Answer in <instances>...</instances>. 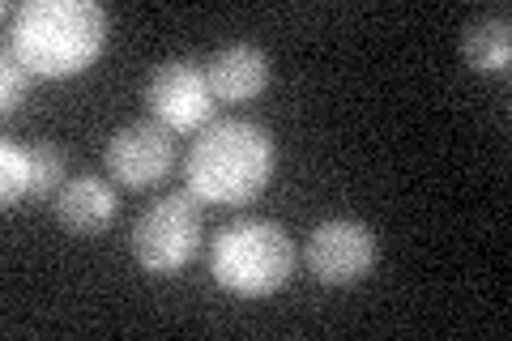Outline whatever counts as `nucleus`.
Instances as JSON below:
<instances>
[{"mask_svg": "<svg viewBox=\"0 0 512 341\" xmlns=\"http://www.w3.org/2000/svg\"><path fill=\"white\" fill-rule=\"evenodd\" d=\"M107 171L124 188H150L171 171L175 162V133L158 120H137L111 133L107 141Z\"/></svg>", "mask_w": 512, "mask_h": 341, "instance_id": "nucleus-7", "label": "nucleus"}, {"mask_svg": "<svg viewBox=\"0 0 512 341\" xmlns=\"http://www.w3.org/2000/svg\"><path fill=\"white\" fill-rule=\"evenodd\" d=\"M201 243V197L192 188L167 192L154 205H146L128 231L137 265L150 273H175L192 261Z\"/></svg>", "mask_w": 512, "mask_h": 341, "instance_id": "nucleus-4", "label": "nucleus"}, {"mask_svg": "<svg viewBox=\"0 0 512 341\" xmlns=\"http://www.w3.org/2000/svg\"><path fill=\"white\" fill-rule=\"evenodd\" d=\"M461 60L470 64L474 73H508L512 64V22L508 13H478L474 22H466L461 30Z\"/></svg>", "mask_w": 512, "mask_h": 341, "instance_id": "nucleus-10", "label": "nucleus"}, {"mask_svg": "<svg viewBox=\"0 0 512 341\" xmlns=\"http://www.w3.org/2000/svg\"><path fill=\"white\" fill-rule=\"evenodd\" d=\"M210 273L231 295H244V299L278 295L295 273V243L278 222L239 218L214 239Z\"/></svg>", "mask_w": 512, "mask_h": 341, "instance_id": "nucleus-3", "label": "nucleus"}, {"mask_svg": "<svg viewBox=\"0 0 512 341\" xmlns=\"http://www.w3.org/2000/svg\"><path fill=\"white\" fill-rule=\"evenodd\" d=\"M214 90L205 81V64L197 60H163L146 77V107L150 120L167 124L171 133H201L214 124Z\"/></svg>", "mask_w": 512, "mask_h": 341, "instance_id": "nucleus-5", "label": "nucleus"}, {"mask_svg": "<svg viewBox=\"0 0 512 341\" xmlns=\"http://www.w3.org/2000/svg\"><path fill=\"white\" fill-rule=\"evenodd\" d=\"M205 81L218 103H248L269 86V56L256 43H222L205 60Z\"/></svg>", "mask_w": 512, "mask_h": 341, "instance_id": "nucleus-8", "label": "nucleus"}, {"mask_svg": "<svg viewBox=\"0 0 512 341\" xmlns=\"http://www.w3.org/2000/svg\"><path fill=\"white\" fill-rule=\"evenodd\" d=\"M64 184V150L52 141L30 145V201L56 197Z\"/></svg>", "mask_w": 512, "mask_h": 341, "instance_id": "nucleus-12", "label": "nucleus"}, {"mask_svg": "<svg viewBox=\"0 0 512 341\" xmlns=\"http://www.w3.org/2000/svg\"><path fill=\"white\" fill-rule=\"evenodd\" d=\"M0 201L5 209L30 201V145H18L13 137L0 141Z\"/></svg>", "mask_w": 512, "mask_h": 341, "instance_id": "nucleus-11", "label": "nucleus"}, {"mask_svg": "<svg viewBox=\"0 0 512 341\" xmlns=\"http://www.w3.org/2000/svg\"><path fill=\"white\" fill-rule=\"evenodd\" d=\"M107 9L99 0H26L9 22L5 47L39 77H73L99 60Z\"/></svg>", "mask_w": 512, "mask_h": 341, "instance_id": "nucleus-1", "label": "nucleus"}, {"mask_svg": "<svg viewBox=\"0 0 512 341\" xmlns=\"http://www.w3.org/2000/svg\"><path fill=\"white\" fill-rule=\"evenodd\" d=\"M26 86H30V69L5 47V56H0V111H5V116L22 107Z\"/></svg>", "mask_w": 512, "mask_h": 341, "instance_id": "nucleus-13", "label": "nucleus"}, {"mask_svg": "<svg viewBox=\"0 0 512 341\" xmlns=\"http://www.w3.org/2000/svg\"><path fill=\"white\" fill-rule=\"evenodd\" d=\"M376 235L359 218H325L303 243V261L325 286H355L376 269Z\"/></svg>", "mask_w": 512, "mask_h": 341, "instance_id": "nucleus-6", "label": "nucleus"}, {"mask_svg": "<svg viewBox=\"0 0 512 341\" xmlns=\"http://www.w3.org/2000/svg\"><path fill=\"white\" fill-rule=\"evenodd\" d=\"M274 162H278V145L269 137V128L252 120H214L192 141L184 175L201 201L244 205L256 192H265Z\"/></svg>", "mask_w": 512, "mask_h": 341, "instance_id": "nucleus-2", "label": "nucleus"}, {"mask_svg": "<svg viewBox=\"0 0 512 341\" xmlns=\"http://www.w3.org/2000/svg\"><path fill=\"white\" fill-rule=\"evenodd\" d=\"M56 222L73 235H99L116 218V188L103 175H73L52 197Z\"/></svg>", "mask_w": 512, "mask_h": 341, "instance_id": "nucleus-9", "label": "nucleus"}]
</instances>
